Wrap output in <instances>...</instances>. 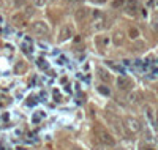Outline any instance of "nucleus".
Masks as SVG:
<instances>
[{"mask_svg": "<svg viewBox=\"0 0 158 150\" xmlns=\"http://www.w3.org/2000/svg\"><path fill=\"white\" fill-rule=\"evenodd\" d=\"M74 33V29H73V25L71 24H65L63 27H60V30H59V43H63V41H67V40H70Z\"/></svg>", "mask_w": 158, "mask_h": 150, "instance_id": "nucleus-2", "label": "nucleus"}, {"mask_svg": "<svg viewBox=\"0 0 158 150\" xmlns=\"http://www.w3.org/2000/svg\"><path fill=\"white\" fill-rule=\"evenodd\" d=\"M123 3H127V0H114L111 5H112V8H118V6H122Z\"/></svg>", "mask_w": 158, "mask_h": 150, "instance_id": "nucleus-10", "label": "nucleus"}, {"mask_svg": "<svg viewBox=\"0 0 158 150\" xmlns=\"http://www.w3.org/2000/svg\"><path fill=\"white\" fill-rule=\"evenodd\" d=\"M98 90H100L103 95H109V90H108V89H104V87H98Z\"/></svg>", "mask_w": 158, "mask_h": 150, "instance_id": "nucleus-13", "label": "nucleus"}, {"mask_svg": "<svg viewBox=\"0 0 158 150\" xmlns=\"http://www.w3.org/2000/svg\"><path fill=\"white\" fill-rule=\"evenodd\" d=\"M138 6V0H127V13L128 15H135Z\"/></svg>", "mask_w": 158, "mask_h": 150, "instance_id": "nucleus-6", "label": "nucleus"}, {"mask_svg": "<svg viewBox=\"0 0 158 150\" xmlns=\"http://www.w3.org/2000/svg\"><path fill=\"white\" fill-rule=\"evenodd\" d=\"M32 29H33V32L38 33V35H48V33H49V27H48V24L43 22V21L33 22V24H32Z\"/></svg>", "mask_w": 158, "mask_h": 150, "instance_id": "nucleus-3", "label": "nucleus"}, {"mask_svg": "<svg viewBox=\"0 0 158 150\" xmlns=\"http://www.w3.org/2000/svg\"><path fill=\"white\" fill-rule=\"evenodd\" d=\"M108 43H109V38L108 36H98V40H97V44H100L101 48L106 46Z\"/></svg>", "mask_w": 158, "mask_h": 150, "instance_id": "nucleus-9", "label": "nucleus"}, {"mask_svg": "<svg viewBox=\"0 0 158 150\" xmlns=\"http://www.w3.org/2000/svg\"><path fill=\"white\" fill-rule=\"evenodd\" d=\"M92 2H94V3H98V5H101V3L106 2V0H92Z\"/></svg>", "mask_w": 158, "mask_h": 150, "instance_id": "nucleus-14", "label": "nucleus"}, {"mask_svg": "<svg viewBox=\"0 0 158 150\" xmlns=\"http://www.w3.org/2000/svg\"><path fill=\"white\" fill-rule=\"evenodd\" d=\"M73 2H77V0H73Z\"/></svg>", "mask_w": 158, "mask_h": 150, "instance_id": "nucleus-15", "label": "nucleus"}, {"mask_svg": "<svg viewBox=\"0 0 158 150\" xmlns=\"http://www.w3.org/2000/svg\"><path fill=\"white\" fill-rule=\"evenodd\" d=\"M127 128L131 131V133H136V131H139V122L138 120H135V119H127Z\"/></svg>", "mask_w": 158, "mask_h": 150, "instance_id": "nucleus-4", "label": "nucleus"}, {"mask_svg": "<svg viewBox=\"0 0 158 150\" xmlns=\"http://www.w3.org/2000/svg\"><path fill=\"white\" fill-rule=\"evenodd\" d=\"M33 15V8L30 6V8H27V10H25V18H30Z\"/></svg>", "mask_w": 158, "mask_h": 150, "instance_id": "nucleus-12", "label": "nucleus"}, {"mask_svg": "<svg viewBox=\"0 0 158 150\" xmlns=\"http://www.w3.org/2000/svg\"><path fill=\"white\" fill-rule=\"evenodd\" d=\"M95 131H97V136H98V139L103 142V144H106V145H114V138H112V136H111V133L109 131H106V130H104L103 127H97L95 128Z\"/></svg>", "mask_w": 158, "mask_h": 150, "instance_id": "nucleus-1", "label": "nucleus"}, {"mask_svg": "<svg viewBox=\"0 0 158 150\" xmlns=\"http://www.w3.org/2000/svg\"><path fill=\"white\" fill-rule=\"evenodd\" d=\"M33 2H35V5H36V6H44L48 0H33Z\"/></svg>", "mask_w": 158, "mask_h": 150, "instance_id": "nucleus-11", "label": "nucleus"}, {"mask_svg": "<svg viewBox=\"0 0 158 150\" xmlns=\"http://www.w3.org/2000/svg\"><path fill=\"white\" fill-rule=\"evenodd\" d=\"M98 73H100V77L104 81V82H109V81L112 79V76H109V73L106 70H103V68H98Z\"/></svg>", "mask_w": 158, "mask_h": 150, "instance_id": "nucleus-7", "label": "nucleus"}, {"mask_svg": "<svg viewBox=\"0 0 158 150\" xmlns=\"http://www.w3.org/2000/svg\"><path fill=\"white\" fill-rule=\"evenodd\" d=\"M112 41H114V44L120 46V44L123 43V36H122V33H120V32H117V33L112 36Z\"/></svg>", "mask_w": 158, "mask_h": 150, "instance_id": "nucleus-8", "label": "nucleus"}, {"mask_svg": "<svg viewBox=\"0 0 158 150\" xmlns=\"http://www.w3.org/2000/svg\"><path fill=\"white\" fill-rule=\"evenodd\" d=\"M89 13H90V10H87V8H79L77 11H76V21H84L87 16H89Z\"/></svg>", "mask_w": 158, "mask_h": 150, "instance_id": "nucleus-5", "label": "nucleus"}]
</instances>
